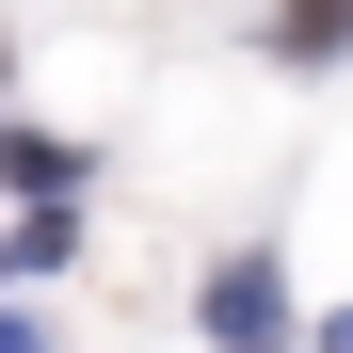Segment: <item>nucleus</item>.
<instances>
[{"instance_id": "nucleus-3", "label": "nucleus", "mask_w": 353, "mask_h": 353, "mask_svg": "<svg viewBox=\"0 0 353 353\" xmlns=\"http://www.w3.org/2000/svg\"><path fill=\"white\" fill-rule=\"evenodd\" d=\"M0 353H48V321H17V305H0Z\"/></svg>"}, {"instance_id": "nucleus-1", "label": "nucleus", "mask_w": 353, "mask_h": 353, "mask_svg": "<svg viewBox=\"0 0 353 353\" xmlns=\"http://www.w3.org/2000/svg\"><path fill=\"white\" fill-rule=\"evenodd\" d=\"M273 321H289V273H273V257H225V273H209V337H225V353H273Z\"/></svg>"}, {"instance_id": "nucleus-2", "label": "nucleus", "mask_w": 353, "mask_h": 353, "mask_svg": "<svg viewBox=\"0 0 353 353\" xmlns=\"http://www.w3.org/2000/svg\"><path fill=\"white\" fill-rule=\"evenodd\" d=\"M273 32H289V48H305V65H321V48H353V0H289Z\"/></svg>"}, {"instance_id": "nucleus-4", "label": "nucleus", "mask_w": 353, "mask_h": 353, "mask_svg": "<svg viewBox=\"0 0 353 353\" xmlns=\"http://www.w3.org/2000/svg\"><path fill=\"white\" fill-rule=\"evenodd\" d=\"M337 353H353V321H337Z\"/></svg>"}]
</instances>
